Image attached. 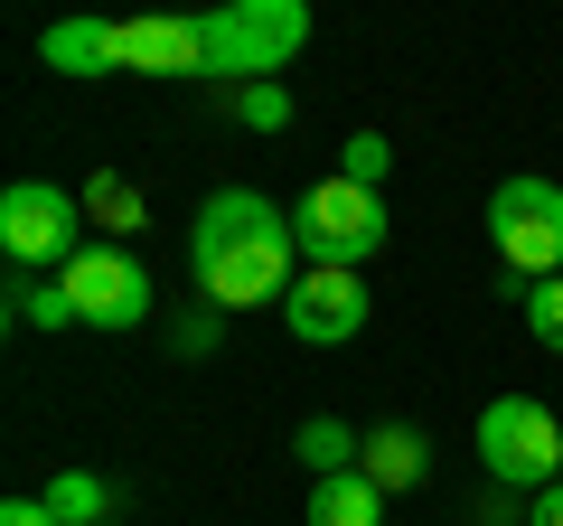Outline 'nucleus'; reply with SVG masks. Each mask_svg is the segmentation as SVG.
Masks as SVG:
<instances>
[{
    "label": "nucleus",
    "instance_id": "obj_1",
    "mask_svg": "<svg viewBox=\"0 0 563 526\" xmlns=\"http://www.w3.org/2000/svg\"><path fill=\"white\" fill-rule=\"evenodd\" d=\"M188 273H198V302L263 310V302H291V283H301L310 263H301V235H291V217L273 198L217 188L198 207V235H188Z\"/></svg>",
    "mask_w": 563,
    "mask_h": 526
},
{
    "label": "nucleus",
    "instance_id": "obj_18",
    "mask_svg": "<svg viewBox=\"0 0 563 526\" xmlns=\"http://www.w3.org/2000/svg\"><path fill=\"white\" fill-rule=\"evenodd\" d=\"M235 122L244 132H291V95L282 85H235Z\"/></svg>",
    "mask_w": 563,
    "mask_h": 526
},
{
    "label": "nucleus",
    "instance_id": "obj_22",
    "mask_svg": "<svg viewBox=\"0 0 563 526\" xmlns=\"http://www.w3.org/2000/svg\"><path fill=\"white\" fill-rule=\"evenodd\" d=\"M526 526H563V480L536 489V507H526Z\"/></svg>",
    "mask_w": 563,
    "mask_h": 526
},
{
    "label": "nucleus",
    "instance_id": "obj_3",
    "mask_svg": "<svg viewBox=\"0 0 563 526\" xmlns=\"http://www.w3.org/2000/svg\"><path fill=\"white\" fill-rule=\"evenodd\" d=\"M291 235H301V263H320V273H357V263L385 244V198L357 188V179H320L301 207H291Z\"/></svg>",
    "mask_w": 563,
    "mask_h": 526
},
{
    "label": "nucleus",
    "instance_id": "obj_14",
    "mask_svg": "<svg viewBox=\"0 0 563 526\" xmlns=\"http://www.w3.org/2000/svg\"><path fill=\"white\" fill-rule=\"evenodd\" d=\"M38 498H47V517H57V526H113V489H103L95 470H57Z\"/></svg>",
    "mask_w": 563,
    "mask_h": 526
},
{
    "label": "nucleus",
    "instance_id": "obj_12",
    "mask_svg": "<svg viewBox=\"0 0 563 526\" xmlns=\"http://www.w3.org/2000/svg\"><path fill=\"white\" fill-rule=\"evenodd\" d=\"M310 526H385V489L366 470H339V480L310 489Z\"/></svg>",
    "mask_w": 563,
    "mask_h": 526
},
{
    "label": "nucleus",
    "instance_id": "obj_16",
    "mask_svg": "<svg viewBox=\"0 0 563 526\" xmlns=\"http://www.w3.org/2000/svg\"><path fill=\"white\" fill-rule=\"evenodd\" d=\"M10 320L20 329H76V302H66V283H10Z\"/></svg>",
    "mask_w": 563,
    "mask_h": 526
},
{
    "label": "nucleus",
    "instance_id": "obj_10",
    "mask_svg": "<svg viewBox=\"0 0 563 526\" xmlns=\"http://www.w3.org/2000/svg\"><path fill=\"white\" fill-rule=\"evenodd\" d=\"M38 57L57 76H113V20H57L38 39Z\"/></svg>",
    "mask_w": 563,
    "mask_h": 526
},
{
    "label": "nucleus",
    "instance_id": "obj_4",
    "mask_svg": "<svg viewBox=\"0 0 563 526\" xmlns=\"http://www.w3.org/2000/svg\"><path fill=\"white\" fill-rule=\"evenodd\" d=\"M479 470L498 489H554L563 480V424L536 405V395L479 405Z\"/></svg>",
    "mask_w": 563,
    "mask_h": 526
},
{
    "label": "nucleus",
    "instance_id": "obj_20",
    "mask_svg": "<svg viewBox=\"0 0 563 526\" xmlns=\"http://www.w3.org/2000/svg\"><path fill=\"white\" fill-rule=\"evenodd\" d=\"M217 320H225V310H188V320H179V348H188V358H198V348H217Z\"/></svg>",
    "mask_w": 563,
    "mask_h": 526
},
{
    "label": "nucleus",
    "instance_id": "obj_6",
    "mask_svg": "<svg viewBox=\"0 0 563 526\" xmlns=\"http://www.w3.org/2000/svg\"><path fill=\"white\" fill-rule=\"evenodd\" d=\"M488 235H498L507 273L554 283V273H563V188L554 179H498V198H488Z\"/></svg>",
    "mask_w": 563,
    "mask_h": 526
},
{
    "label": "nucleus",
    "instance_id": "obj_13",
    "mask_svg": "<svg viewBox=\"0 0 563 526\" xmlns=\"http://www.w3.org/2000/svg\"><path fill=\"white\" fill-rule=\"evenodd\" d=\"M76 198H85V226H103L113 244H132L141 226H151V207H141V188H132V179H113V169H95V179H85Z\"/></svg>",
    "mask_w": 563,
    "mask_h": 526
},
{
    "label": "nucleus",
    "instance_id": "obj_19",
    "mask_svg": "<svg viewBox=\"0 0 563 526\" xmlns=\"http://www.w3.org/2000/svg\"><path fill=\"white\" fill-rule=\"evenodd\" d=\"M526 329H536V348H563V273L526 292Z\"/></svg>",
    "mask_w": 563,
    "mask_h": 526
},
{
    "label": "nucleus",
    "instance_id": "obj_11",
    "mask_svg": "<svg viewBox=\"0 0 563 526\" xmlns=\"http://www.w3.org/2000/svg\"><path fill=\"white\" fill-rule=\"evenodd\" d=\"M422 451H432V442H422L413 424H376V432H366V451H357V470L385 489V498H395V489L422 480Z\"/></svg>",
    "mask_w": 563,
    "mask_h": 526
},
{
    "label": "nucleus",
    "instance_id": "obj_15",
    "mask_svg": "<svg viewBox=\"0 0 563 526\" xmlns=\"http://www.w3.org/2000/svg\"><path fill=\"white\" fill-rule=\"evenodd\" d=\"M291 451L310 461V480H339V470H357L366 432H347V424H329V414H320V424H301V442H291Z\"/></svg>",
    "mask_w": 563,
    "mask_h": 526
},
{
    "label": "nucleus",
    "instance_id": "obj_8",
    "mask_svg": "<svg viewBox=\"0 0 563 526\" xmlns=\"http://www.w3.org/2000/svg\"><path fill=\"white\" fill-rule=\"evenodd\" d=\"M282 329H291L301 348L357 339V329H366V283H357V273H320V263H310L301 283H291V302H282Z\"/></svg>",
    "mask_w": 563,
    "mask_h": 526
},
{
    "label": "nucleus",
    "instance_id": "obj_2",
    "mask_svg": "<svg viewBox=\"0 0 563 526\" xmlns=\"http://www.w3.org/2000/svg\"><path fill=\"white\" fill-rule=\"evenodd\" d=\"M198 20H207V76L273 85L282 66L310 47V10L301 0H225V10H198Z\"/></svg>",
    "mask_w": 563,
    "mask_h": 526
},
{
    "label": "nucleus",
    "instance_id": "obj_7",
    "mask_svg": "<svg viewBox=\"0 0 563 526\" xmlns=\"http://www.w3.org/2000/svg\"><path fill=\"white\" fill-rule=\"evenodd\" d=\"M57 283H66V302H76V329H141L151 302H161L132 244H85Z\"/></svg>",
    "mask_w": 563,
    "mask_h": 526
},
{
    "label": "nucleus",
    "instance_id": "obj_17",
    "mask_svg": "<svg viewBox=\"0 0 563 526\" xmlns=\"http://www.w3.org/2000/svg\"><path fill=\"white\" fill-rule=\"evenodd\" d=\"M385 169H395L385 132H347V142H339V179H357V188H385Z\"/></svg>",
    "mask_w": 563,
    "mask_h": 526
},
{
    "label": "nucleus",
    "instance_id": "obj_21",
    "mask_svg": "<svg viewBox=\"0 0 563 526\" xmlns=\"http://www.w3.org/2000/svg\"><path fill=\"white\" fill-rule=\"evenodd\" d=\"M0 526H57V517H47V498H10V507H0Z\"/></svg>",
    "mask_w": 563,
    "mask_h": 526
},
{
    "label": "nucleus",
    "instance_id": "obj_5",
    "mask_svg": "<svg viewBox=\"0 0 563 526\" xmlns=\"http://www.w3.org/2000/svg\"><path fill=\"white\" fill-rule=\"evenodd\" d=\"M0 244H10V263H76L85 254V198L76 188H57V179H10L0 188Z\"/></svg>",
    "mask_w": 563,
    "mask_h": 526
},
{
    "label": "nucleus",
    "instance_id": "obj_9",
    "mask_svg": "<svg viewBox=\"0 0 563 526\" xmlns=\"http://www.w3.org/2000/svg\"><path fill=\"white\" fill-rule=\"evenodd\" d=\"M113 66H132V76H207V20H122Z\"/></svg>",
    "mask_w": 563,
    "mask_h": 526
}]
</instances>
